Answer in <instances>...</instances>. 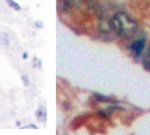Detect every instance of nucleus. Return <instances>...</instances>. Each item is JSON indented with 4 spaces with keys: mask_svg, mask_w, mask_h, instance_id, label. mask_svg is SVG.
Returning <instances> with one entry per match:
<instances>
[{
    "mask_svg": "<svg viewBox=\"0 0 150 135\" xmlns=\"http://www.w3.org/2000/svg\"><path fill=\"white\" fill-rule=\"evenodd\" d=\"M111 25L118 35L122 37H129L135 32L137 24L128 14L120 12L113 16Z\"/></svg>",
    "mask_w": 150,
    "mask_h": 135,
    "instance_id": "nucleus-1",
    "label": "nucleus"
},
{
    "mask_svg": "<svg viewBox=\"0 0 150 135\" xmlns=\"http://www.w3.org/2000/svg\"><path fill=\"white\" fill-rule=\"evenodd\" d=\"M144 44H145V40L142 39V38L141 39H138V40H135L131 45L132 52L134 53L135 55H139L140 53L142 52V50H143Z\"/></svg>",
    "mask_w": 150,
    "mask_h": 135,
    "instance_id": "nucleus-2",
    "label": "nucleus"
},
{
    "mask_svg": "<svg viewBox=\"0 0 150 135\" xmlns=\"http://www.w3.org/2000/svg\"><path fill=\"white\" fill-rule=\"evenodd\" d=\"M35 116L39 121H45V118H46V111H45L44 108H38L35 112Z\"/></svg>",
    "mask_w": 150,
    "mask_h": 135,
    "instance_id": "nucleus-3",
    "label": "nucleus"
},
{
    "mask_svg": "<svg viewBox=\"0 0 150 135\" xmlns=\"http://www.w3.org/2000/svg\"><path fill=\"white\" fill-rule=\"evenodd\" d=\"M6 3H7V5L10 7V8L14 9V10H16V11L21 10V6L19 5L16 1H14V0H6Z\"/></svg>",
    "mask_w": 150,
    "mask_h": 135,
    "instance_id": "nucleus-4",
    "label": "nucleus"
},
{
    "mask_svg": "<svg viewBox=\"0 0 150 135\" xmlns=\"http://www.w3.org/2000/svg\"><path fill=\"white\" fill-rule=\"evenodd\" d=\"M7 44H8V35L6 33H0V45L4 46Z\"/></svg>",
    "mask_w": 150,
    "mask_h": 135,
    "instance_id": "nucleus-5",
    "label": "nucleus"
},
{
    "mask_svg": "<svg viewBox=\"0 0 150 135\" xmlns=\"http://www.w3.org/2000/svg\"><path fill=\"white\" fill-rule=\"evenodd\" d=\"M21 80L23 81L24 86H28V85H29V83H30V81H29V79H28L27 75H22V76H21Z\"/></svg>",
    "mask_w": 150,
    "mask_h": 135,
    "instance_id": "nucleus-6",
    "label": "nucleus"
},
{
    "mask_svg": "<svg viewBox=\"0 0 150 135\" xmlns=\"http://www.w3.org/2000/svg\"><path fill=\"white\" fill-rule=\"evenodd\" d=\"M23 128H24V129H26V128H33V129H37V127H36L34 124H28V125H26V126H24Z\"/></svg>",
    "mask_w": 150,
    "mask_h": 135,
    "instance_id": "nucleus-7",
    "label": "nucleus"
},
{
    "mask_svg": "<svg viewBox=\"0 0 150 135\" xmlns=\"http://www.w3.org/2000/svg\"><path fill=\"white\" fill-rule=\"evenodd\" d=\"M35 26H36V27H38V28H42L43 27V24H42L41 21H37V22L35 23Z\"/></svg>",
    "mask_w": 150,
    "mask_h": 135,
    "instance_id": "nucleus-8",
    "label": "nucleus"
},
{
    "mask_svg": "<svg viewBox=\"0 0 150 135\" xmlns=\"http://www.w3.org/2000/svg\"><path fill=\"white\" fill-rule=\"evenodd\" d=\"M22 58L23 59H27L28 58V53L27 52H24L22 54Z\"/></svg>",
    "mask_w": 150,
    "mask_h": 135,
    "instance_id": "nucleus-9",
    "label": "nucleus"
},
{
    "mask_svg": "<svg viewBox=\"0 0 150 135\" xmlns=\"http://www.w3.org/2000/svg\"><path fill=\"white\" fill-rule=\"evenodd\" d=\"M16 125H17V126H20V125H21L20 121H16Z\"/></svg>",
    "mask_w": 150,
    "mask_h": 135,
    "instance_id": "nucleus-10",
    "label": "nucleus"
}]
</instances>
